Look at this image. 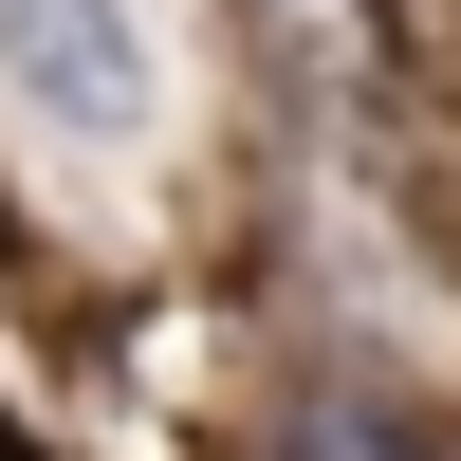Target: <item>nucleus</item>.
I'll return each mask as SVG.
<instances>
[{
	"mask_svg": "<svg viewBox=\"0 0 461 461\" xmlns=\"http://www.w3.org/2000/svg\"><path fill=\"white\" fill-rule=\"evenodd\" d=\"M0 56H19V93L56 111V130H130L148 111V37L111 19V0H0Z\"/></svg>",
	"mask_w": 461,
	"mask_h": 461,
	"instance_id": "1",
	"label": "nucleus"
},
{
	"mask_svg": "<svg viewBox=\"0 0 461 461\" xmlns=\"http://www.w3.org/2000/svg\"><path fill=\"white\" fill-rule=\"evenodd\" d=\"M240 37L277 56V93H314V111H388V0H240Z\"/></svg>",
	"mask_w": 461,
	"mask_h": 461,
	"instance_id": "2",
	"label": "nucleus"
},
{
	"mask_svg": "<svg viewBox=\"0 0 461 461\" xmlns=\"http://www.w3.org/2000/svg\"><path fill=\"white\" fill-rule=\"evenodd\" d=\"M277 461H443V443L406 425V406H369V388H314V406L277 425Z\"/></svg>",
	"mask_w": 461,
	"mask_h": 461,
	"instance_id": "3",
	"label": "nucleus"
}]
</instances>
